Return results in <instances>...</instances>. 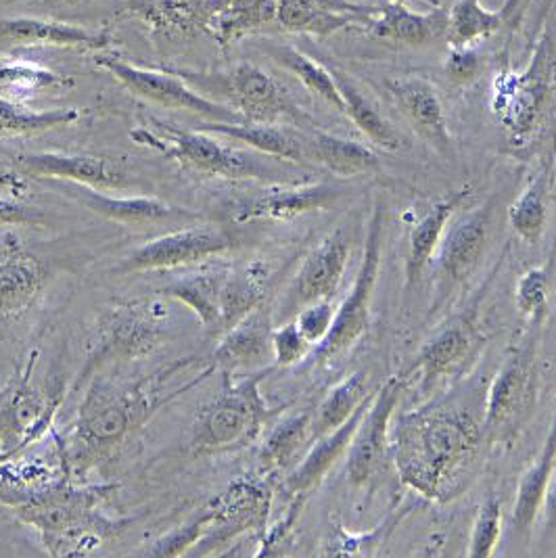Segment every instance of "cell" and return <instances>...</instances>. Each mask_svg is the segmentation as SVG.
Segmentation results:
<instances>
[{
  "instance_id": "6da1fadb",
  "label": "cell",
  "mask_w": 556,
  "mask_h": 558,
  "mask_svg": "<svg viewBox=\"0 0 556 558\" xmlns=\"http://www.w3.org/2000/svg\"><path fill=\"white\" fill-rule=\"evenodd\" d=\"M111 492L113 487H86L72 482L32 489L0 483V502L38 532L51 555L61 557L88 553L126 527L124 521H113L102 512Z\"/></svg>"
},
{
  "instance_id": "7a4b0ae2",
  "label": "cell",
  "mask_w": 556,
  "mask_h": 558,
  "mask_svg": "<svg viewBox=\"0 0 556 558\" xmlns=\"http://www.w3.org/2000/svg\"><path fill=\"white\" fill-rule=\"evenodd\" d=\"M152 375L147 379L113 385L95 381L77 410L76 423L63 448L65 469L74 475H84L101 460L111 457L128 437H132L153 414L168 404L174 396H164V375Z\"/></svg>"
},
{
  "instance_id": "3957f363",
  "label": "cell",
  "mask_w": 556,
  "mask_h": 558,
  "mask_svg": "<svg viewBox=\"0 0 556 558\" xmlns=\"http://www.w3.org/2000/svg\"><path fill=\"white\" fill-rule=\"evenodd\" d=\"M478 423L452 408H421L400 416L394 433L398 475L412 492L437 500L460 466L475 452Z\"/></svg>"
},
{
  "instance_id": "277c9868",
  "label": "cell",
  "mask_w": 556,
  "mask_h": 558,
  "mask_svg": "<svg viewBox=\"0 0 556 558\" xmlns=\"http://www.w3.org/2000/svg\"><path fill=\"white\" fill-rule=\"evenodd\" d=\"M264 373L230 383L197 412L191 429V454L214 457L250 446L275 410L259 391Z\"/></svg>"
},
{
  "instance_id": "5b68a950",
  "label": "cell",
  "mask_w": 556,
  "mask_h": 558,
  "mask_svg": "<svg viewBox=\"0 0 556 558\" xmlns=\"http://www.w3.org/2000/svg\"><path fill=\"white\" fill-rule=\"evenodd\" d=\"M157 130L136 128L130 132L132 141L159 151L180 166L195 170L205 177L227 178V180H259V182H298L293 177H287L285 170L253 157L250 153L230 149L218 143L211 134L202 130H180L155 122Z\"/></svg>"
},
{
  "instance_id": "8992f818",
  "label": "cell",
  "mask_w": 556,
  "mask_h": 558,
  "mask_svg": "<svg viewBox=\"0 0 556 558\" xmlns=\"http://www.w3.org/2000/svg\"><path fill=\"white\" fill-rule=\"evenodd\" d=\"M383 236H385V211L380 205H377L368 220L364 252H362V262H360L354 284L346 295V300L337 307L329 335L325 337L323 343H318L312 350V357L318 366H327L333 360L348 354L368 330L371 305H373L377 280H379Z\"/></svg>"
},
{
  "instance_id": "52a82bcc",
  "label": "cell",
  "mask_w": 556,
  "mask_h": 558,
  "mask_svg": "<svg viewBox=\"0 0 556 558\" xmlns=\"http://www.w3.org/2000/svg\"><path fill=\"white\" fill-rule=\"evenodd\" d=\"M161 337L164 325L155 305L143 300L116 302L97 323L95 345L80 371V381L107 364L153 354Z\"/></svg>"
},
{
  "instance_id": "ba28073f",
  "label": "cell",
  "mask_w": 556,
  "mask_h": 558,
  "mask_svg": "<svg viewBox=\"0 0 556 558\" xmlns=\"http://www.w3.org/2000/svg\"><path fill=\"white\" fill-rule=\"evenodd\" d=\"M95 61L105 72H109L111 76L116 77L134 97H141L145 101L155 102V105H161L168 109L195 113L205 122H225V124L245 122L232 107L203 97L197 90L186 86V82L182 77L172 72L143 70L138 65H132L118 57H109V54H99Z\"/></svg>"
},
{
  "instance_id": "9c48e42d",
  "label": "cell",
  "mask_w": 556,
  "mask_h": 558,
  "mask_svg": "<svg viewBox=\"0 0 556 558\" xmlns=\"http://www.w3.org/2000/svg\"><path fill=\"white\" fill-rule=\"evenodd\" d=\"M209 507L214 521L191 557H209L245 533L266 527L273 508V485L262 477H243L230 483Z\"/></svg>"
},
{
  "instance_id": "30bf717a",
  "label": "cell",
  "mask_w": 556,
  "mask_h": 558,
  "mask_svg": "<svg viewBox=\"0 0 556 558\" xmlns=\"http://www.w3.org/2000/svg\"><path fill=\"white\" fill-rule=\"evenodd\" d=\"M243 245V234L230 227L200 225L161 234L128 255L124 272H155L184 268Z\"/></svg>"
},
{
  "instance_id": "8fae6325",
  "label": "cell",
  "mask_w": 556,
  "mask_h": 558,
  "mask_svg": "<svg viewBox=\"0 0 556 558\" xmlns=\"http://www.w3.org/2000/svg\"><path fill=\"white\" fill-rule=\"evenodd\" d=\"M535 360L537 343L530 337L521 345H517L500 366L489 387L483 425L492 437L505 439L525 421L533 407L537 385Z\"/></svg>"
},
{
  "instance_id": "7c38bea8",
  "label": "cell",
  "mask_w": 556,
  "mask_h": 558,
  "mask_svg": "<svg viewBox=\"0 0 556 558\" xmlns=\"http://www.w3.org/2000/svg\"><path fill=\"white\" fill-rule=\"evenodd\" d=\"M404 391V379L391 377L375 391L348 450L346 473L354 487H366L379 471L389 446V425Z\"/></svg>"
},
{
  "instance_id": "4fadbf2b",
  "label": "cell",
  "mask_w": 556,
  "mask_h": 558,
  "mask_svg": "<svg viewBox=\"0 0 556 558\" xmlns=\"http://www.w3.org/2000/svg\"><path fill=\"white\" fill-rule=\"evenodd\" d=\"M220 93L245 122L277 124L282 118H300L282 88L253 63H239L220 77Z\"/></svg>"
},
{
  "instance_id": "5bb4252c",
  "label": "cell",
  "mask_w": 556,
  "mask_h": 558,
  "mask_svg": "<svg viewBox=\"0 0 556 558\" xmlns=\"http://www.w3.org/2000/svg\"><path fill=\"white\" fill-rule=\"evenodd\" d=\"M47 268L15 232L0 234V320L26 314L43 295Z\"/></svg>"
},
{
  "instance_id": "9a60e30c",
  "label": "cell",
  "mask_w": 556,
  "mask_h": 558,
  "mask_svg": "<svg viewBox=\"0 0 556 558\" xmlns=\"http://www.w3.org/2000/svg\"><path fill=\"white\" fill-rule=\"evenodd\" d=\"M350 195V189L337 184H300L285 182L268 193L237 205L230 211L232 222L247 225L253 220H291L318 209H330Z\"/></svg>"
},
{
  "instance_id": "2e32d148",
  "label": "cell",
  "mask_w": 556,
  "mask_h": 558,
  "mask_svg": "<svg viewBox=\"0 0 556 558\" xmlns=\"http://www.w3.org/2000/svg\"><path fill=\"white\" fill-rule=\"evenodd\" d=\"M120 20H136L164 40H191L211 34L214 0H126Z\"/></svg>"
},
{
  "instance_id": "e0dca14e",
  "label": "cell",
  "mask_w": 556,
  "mask_h": 558,
  "mask_svg": "<svg viewBox=\"0 0 556 558\" xmlns=\"http://www.w3.org/2000/svg\"><path fill=\"white\" fill-rule=\"evenodd\" d=\"M548 51V43H544L523 76H505L496 82L494 111L515 138H525L537 122L546 95Z\"/></svg>"
},
{
  "instance_id": "ac0fdd59",
  "label": "cell",
  "mask_w": 556,
  "mask_h": 558,
  "mask_svg": "<svg viewBox=\"0 0 556 558\" xmlns=\"http://www.w3.org/2000/svg\"><path fill=\"white\" fill-rule=\"evenodd\" d=\"M352 254L350 236L343 229L330 232L310 254L305 255L291 287V305L304 307L321 300H330L348 270Z\"/></svg>"
},
{
  "instance_id": "d6986e66",
  "label": "cell",
  "mask_w": 556,
  "mask_h": 558,
  "mask_svg": "<svg viewBox=\"0 0 556 558\" xmlns=\"http://www.w3.org/2000/svg\"><path fill=\"white\" fill-rule=\"evenodd\" d=\"M17 168L32 178H52L93 189H124L126 172L101 155H63V153H22Z\"/></svg>"
},
{
  "instance_id": "ffe728a7",
  "label": "cell",
  "mask_w": 556,
  "mask_h": 558,
  "mask_svg": "<svg viewBox=\"0 0 556 558\" xmlns=\"http://www.w3.org/2000/svg\"><path fill=\"white\" fill-rule=\"evenodd\" d=\"M373 398H375V391L358 407L354 416L350 421H346L335 432L314 439V446L310 448V452L295 464V469L289 473V477L282 483L285 494L289 496V500H304L305 502V498L321 483L325 482V477L333 471V466L339 462V458L348 454L350 444L354 439L355 432H358L366 410L371 408Z\"/></svg>"
},
{
  "instance_id": "44dd1931",
  "label": "cell",
  "mask_w": 556,
  "mask_h": 558,
  "mask_svg": "<svg viewBox=\"0 0 556 558\" xmlns=\"http://www.w3.org/2000/svg\"><path fill=\"white\" fill-rule=\"evenodd\" d=\"M387 90L402 111L408 124L439 153H450L452 136L444 102L437 88L425 77L406 76L387 80Z\"/></svg>"
},
{
  "instance_id": "7402d4cb",
  "label": "cell",
  "mask_w": 556,
  "mask_h": 558,
  "mask_svg": "<svg viewBox=\"0 0 556 558\" xmlns=\"http://www.w3.org/2000/svg\"><path fill=\"white\" fill-rule=\"evenodd\" d=\"M65 193L88 211L126 227H149V225H164V222H177V220L184 222V220L200 218L197 214L166 204L157 197H113V195L101 193L99 189H93L86 184H74V182L65 186Z\"/></svg>"
},
{
  "instance_id": "603a6c76",
  "label": "cell",
  "mask_w": 556,
  "mask_h": 558,
  "mask_svg": "<svg viewBox=\"0 0 556 558\" xmlns=\"http://www.w3.org/2000/svg\"><path fill=\"white\" fill-rule=\"evenodd\" d=\"M492 214H494V204L487 202L480 205L478 209L464 214L452 229L446 230L437 252H439V270L448 284L460 287L478 270L481 257L487 247Z\"/></svg>"
},
{
  "instance_id": "cb8c5ba5",
  "label": "cell",
  "mask_w": 556,
  "mask_h": 558,
  "mask_svg": "<svg viewBox=\"0 0 556 558\" xmlns=\"http://www.w3.org/2000/svg\"><path fill=\"white\" fill-rule=\"evenodd\" d=\"M480 335L473 320L460 318L448 325L416 355V371L421 375V391H431L437 385L458 375L475 354Z\"/></svg>"
},
{
  "instance_id": "d4e9b609",
  "label": "cell",
  "mask_w": 556,
  "mask_h": 558,
  "mask_svg": "<svg viewBox=\"0 0 556 558\" xmlns=\"http://www.w3.org/2000/svg\"><path fill=\"white\" fill-rule=\"evenodd\" d=\"M446 26L448 13L442 7L431 9V13H419L400 0H385L366 20L371 36L406 47L430 45L439 36H446Z\"/></svg>"
},
{
  "instance_id": "484cf974",
  "label": "cell",
  "mask_w": 556,
  "mask_h": 558,
  "mask_svg": "<svg viewBox=\"0 0 556 558\" xmlns=\"http://www.w3.org/2000/svg\"><path fill=\"white\" fill-rule=\"evenodd\" d=\"M107 32H90L84 27L36 17L0 20V45L7 47H59L82 51H105L111 45Z\"/></svg>"
},
{
  "instance_id": "4316f807",
  "label": "cell",
  "mask_w": 556,
  "mask_h": 558,
  "mask_svg": "<svg viewBox=\"0 0 556 558\" xmlns=\"http://www.w3.org/2000/svg\"><path fill=\"white\" fill-rule=\"evenodd\" d=\"M273 360V325L262 310H255L239 325L228 329L214 352L216 368L227 375L255 371Z\"/></svg>"
},
{
  "instance_id": "83f0119b",
  "label": "cell",
  "mask_w": 556,
  "mask_h": 558,
  "mask_svg": "<svg viewBox=\"0 0 556 558\" xmlns=\"http://www.w3.org/2000/svg\"><path fill=\"white\" fill-rule=\"evenodd\" d=\"M471 195V189H458L452 195H448L446 199L431 205L430 211L412 227L410 236H408V255H406V287H414L425 268L430 266L433 255L437 254L444 234L448 230L450 220L455 218L456 209L464 204Z\"/></svg>"
},
{
  "instance_id": "f1b7e54d",
  "label": "cell",
  "mask_w": 556,
  "mask_h": 558,
  "mask_svg": "<svg viewBox=\"0 0 556 558\" xmlns=\"http://www.w3.org/2000/svg\"><path fill=\"white\" fill-rule=\"evenodd\" d=\"M371 11L350 4L333 7L327 0H277V24L291 34H312L327 38L330 34L366 24Z\"/></svg>"
},
{
  "instance_id": "f546056e",
  "label": "cell",
  "mask_w": 556,
  "mask_h": 558,
  "mask_svg": "<svg viewBox=\"0 0 556 558\" xmlns=\"http://www.w3.org/2000/svg\"><path fill=\"white\" fill-rule=\"evenodd\" d=\"M227 268H203L189 277L172 280L159 289L161 295L172 298L191 307L209 335L220 332V295L227 277Z\"/></svg>"
},
{
  "instance_id": "4dcf8cb0",
  "label": "cell",
  "mask_w": 556,
  "mask_h": 558,
  "mask_svg": "<svg viewBox=\"0 0 556 558\" xmlns=\"http://www.w3.org/2000/svg\"><path fill=\"white\" fill-rule=\"evenodd\" d=\"M207 134L216 136H227L230 141L243 143L252 147L255 151L300 163L305 159V143L293 134L291 130L278 128L277 124H255V122H234V124H225V122H205L197 128Z\"/></svg>"
},
{
  "instance_id": "1f68e13d",
  "label": "cell",
  "mask_w": 556,
  "mask_h": 558,
  "mask_svg": "<svg viewBox=\"0 0 556 558\" xmlns=\"http://www.w3.org/2000/svg\"><path fill=\"white\" fill-rule=\"evenodd\" d=\"M268 266L262 262H252L243 268L228 270L220 295V335L247 318L266 298Z\"/></svg>"
},
{
  "instance_id": "d6a6232c",
  "label": "cell",
  "mask_w": 556,
  "mask_h": 558,
  "mask_svg": "<svg viewBox=\"0 0 556 558\" xmlns=\"http://www.w3.org/2000/svg\"><path fill=\"white\" fill-rule=\"evenodd\" d=\"M273 22H277V0H214L211 36L222 49Z\"/></svg>"
},
{
  "instance_id": "836d02e7",
  "label": "cell",
  "mask_w": 556,
  "mask_h": 558,
  "mask_svg": "<svg viewBox=\"0 0 556 558\" xmlns=\"http://www.w3.org/2000/svg\"><path fill=\"white\" fill-rule=\"evenodd\" d=\"M556 464V404L551 427L544 439L542 452L535 457L533 464L523 473L519 487H517V498L512 507V530L519 535H530L531 527L535 519L540 517V502L544 496V487L553 473Z\"/></svg>"
},
{
  "instance_id": "e575fe53",
  "label": "cell",
  "mask_w": 556,
  "mask_h": 558,
  "mask_svg": "<svg viewBox=\"0 0 556 558\" xmlns=\"http://www.w3.org/2000/svg\"><path fill=\"white\" fill-rule=\"evenodd\" d=\"M330 74L335 77V84L339 88V95L346 105V113L355 128L375 145H379L385 151H398L404 147L400 134L396 132V128L391 126L377 105L368 99V95L358 86L354 77L348 76L343 70L329 68Z\"/></svg>"
},
{
  "instance_id": "d590c367",
  "label": "cell",
  "mask_w": 556,
  "mask_h": 558,
  "mask_svg": "<svg viewBox=\"0 0 556 558\" xmlns=\"http://www.w3.org/2000/svg\"><path fill=\"white\" fill-rule=\"evenodd\" d=\"M305 157L318 161L321 166H325L329 172L339 178L366 174L379 163L377 155L368 147L350 138L333 136L329 132H314L305 141Z\"/></svg>"
},
{
  "instance_id": "8d00e7d4",
  "label": "cell",
  "mask_w": 556,
  "mask_h": 558,
  "mask_svg": "<svg viewBox=\"0 0 556 558\" xmlns=\"http://www.w3.org/2000/svg\"><path fill=\"white\" fill-rule=\"evenodd\" d=\"M314 416L310 412H298L287 418H282L277 427L266 437L262 450H259V466L268 475H277L280 471H287L307 446V441H314Z\"/></svg>"
},
{
  "instance_id": "74e56055",
  "label": "cell",
  "mask_w": 556,
  "mask_h": 558,
  "mask_svg": "<svg viewBox=\"0 0 556 558\" xmlns=\"http://www.w3.org/2000/svg\"><path fill=\"white\" fill-rule=\"evenodd\" d=\"M266 51L282 70H287L289 74L298 77L314 97L327 102L333 109L346 113V105L339 95V88L335 84V77L330 74L329 68H325L323 63L314 61L312 57H307L293 47L270 45Z\"/></svg>"
},
{
  "instance_id": "f35d334b",
  "label": "cell",
  "mask_w": 556,
  "mask_h": 558,
  "mask_svg": "<svg viewBox=\"0 0 556 558\" xmlns=\"http://www.w3.org/2000/svg\"><path fill=\"white\" fill-rule=\"evenodd\" d=\"M373 391L368 389V373L366 371H358L352 373L350 377H346L343 381L337 383L327 398L323 400V404L318 408V412L314 414V439L323 437L327 433L335 432L337 427H341L346 421H350L354 416L358 407L371 396Z\"/></svg>"
},
{
  "instance_id": "ab89813d",
  "label": "cell",
  "mask_w": 556,
  "mask_h": 558,
  "mask_svg": "<svg viewBox=\"0 0 556 558\" xmlns=\"http://www.w3.org/2000/svg\"><path fill=\"white\" fill-rule=\"evenodd\" d=\"M506 24L505 11H489L481 0H456L448 11L446 38L450 47H473Z\"/></svg>"
},
{
  "instance_id": "60d3db41",
  "label": "cell",
  "mask_w": 556,
  "mask_h": 558,
  "mask_svg": "<svg viewBox=\"0 0 556 558\" xmlns=\"http://www.w3.org/2000/svg\"><path fill=\"white\" fill-rule=\"evenodd\" d=\"M82 113L74 107L38 111L26 105L9 99H0V138H17V136H38L55 128L76 124Z\"/></svg>"
},
{
  "instance_id": "b9f144b4",
  "label": "cell",
  "mask_w": 556,
  "mask_h": 558,
  "mask_svg": "<svg viewBox=\"0 0 556 558\" xmlns=\"http://www.w3.org/2000/svg\"><path fill=\"white\" fill-rule=\"evenodd\" d=\"M548 174L542 172L531 180L523 193L508 207V222L528 243L540 241L548 220Z\"/></svg>"
},
{
  "instance_id": "7bdbcfd3",
  "label": "cell",
  "mask_w": 556,
  "mask_h": 558,
  "mask_svg": "<svg viewBox=\"0 0 556 558\" xmlns=\"http://www.w3.org/2000/svg\"><path fill=\"white\" fill-rule=\"evenodd\" d=\"M70 84L68 77L29 63L0 61V99L17 101Z\"/></svg>"
},
{
  "instance_id": "ee69618b",
  "label": "cell",
  "mask_w": 556,
  "mask_h": 558,
  "mask_svg": "<svg viewBox=\"0 0 556 558\" xmlns=\"http://www.w3.org/2000/svg\"><path fill=\"white\" fill-rule=\"evenodd\" d=\"M211 521H214V510L207 505L177 530L157 537L143 555L145 557H184L200 544V539L209 530Z\"/></svg>"
},
{
  "instance_id": "f6af8a7d",
  "label": "cell",
  "mask_w": 556,
  "mask_h": 558,
  "mask_svg": "<svg viewBox=\"0 0 556 558\" xmlns=\"http://www.w3.org/2000/svg\"><path fill=\"white\" fill-rule=\"evenodd\" d=\"M551 300V272L546 268H530L517 280L515 304L523 318L540 325L548 312Z\"/></svg>"
},
{
  "instance_id": "bcb514c9",
  "label": "cell",
  "mask_w": 556,
  "mask_h": 558,
  "mask_svg": "<svg viewBox=\"0 0 556 558\" xmlns=\"http://www.w3.org/2000/svg\"><path fill=\"white\" fill-rule=\"evenodd\" d=\"M500 537H503V505L500 500L492 498L478 512L467 555L478 558L492 557L500 544Z\"/></svg>"
},
{
  "instance_id": "7dc6e473",
  "label": "cell",
  "mask_w": 556,
  "mask_h": 558,
  "mask_svg": "<svg viewBox=\"0 0 556 558\" xmlns=\"http://www.w3.org/2000/svg\"><path fill=\"white\" fill-rule=\"evenodd\" d=\"M314 350V345L305 339L302 330L298 329L295 320L285 323L273 329V355L277 366H295L305 355Z\"/></svg>"
},
{
  "instance_id": "c3c4849f",
  "label": "cell",
  "mask_w": 556,
  "mask_h": 558,
  "mask_svg": "<svg viewBox=\"0 0 556 558\" xmlns=\"http://www.w3.org/2000/svg\"><path fill=\"white\" fill-rule=\"evenodd\" d=\"M335 312H337V307L330 304V300H321V302L304 305L298 312L295 325L314 348L318 343H323L325 337L329 335L333 320H335Z\"/></svg>"
},
{
  "instance_id": "681fc988",
  "label": "cell",
  "mask_w": 556,
  "mask_h": 558,
  "mask_svg": "<svg viewBox=\"0 0 556 558\" xmlns=\"http://www.w3.org/2000/svg\"><path fill=\"white\" fill-rule=\"evenodd\" d=\"M444 72L455 84H469L481 72V59L471 47H452L446 57Z\"/></svg>"
},
{
  "instance_id": "f907efd6",
  "label": "cell",
  "mask_w": 556,
  "mask_h": 558,
  "mask_svg": "<svg viewBox=\"0 0 556 558\" xmlns=\"http://www.w3.org/2000/svg\"><path fill=\"white\" fill-rule=\"evenodd\" d=\"M43 214L34 207L0 197V227H40Z\"/></svg>"
},
{
  "instance_id": "816d5d0a",
  "label": "cell",
  "mask_w": 556,
  "mask_h": 558,
  "mask_svg": "<svg viewBox=\"0 0 556 558\" xmlns=\"http://www.w3.org/2000/svg\"><path fill=\"white\" fill-rule=\"evenodd\" d=\"M542 512V530L546 537H556V464L544 487V496L540 502Z\"/></svg>"
},
{
  "instance_id": "f5cc1de1",
  "label": "cell",
  "mask_w": 556,
  "mask_h": 558,
  "mask_svg": "<svg viewBox=\"0 0 556 558\" xmlns=\"http://www.w3.org/2000/svg\"><path fill=\"white\" fill-rule=\"evenodd\" d=\"M517 7H519V0H506L505 7H503V11H505L506 20L517 11Z\"/></svg>"
},
{
  "instance_id": "db71d44e",
  "label": "cell",
  "mask_w": 556,
  "mask_h": 558,
  "mask_svg": "<svg viewBox=\"0 0 556 558\" xmlns=\"http://www.w3.org/2000/svg\"><path fill=\"white\" fill-rule=\"evenodd\" d=\"M553 4H555V0H544V4H542V11H540V15L537 17H546V13L553 9Z\"/></svg>"
},
{
  "instance_id": "11a10c76",
  "label": "cell",
  "mask_w": 556,
  "mask_h": 558,
  "mask_svg": "<svg viewBox=\"0 0 556 558\" xmlns=\"http://www.w3.org/2000/svg\"><path fill=\"white\" fill-rule=\"evenodd\" d=\"M0 450H2V448H0Z\"/></svg>"
}]
</instances>
